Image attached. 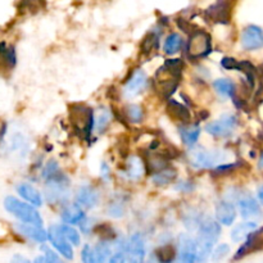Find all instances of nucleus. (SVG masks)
<instances>
[{
  "mask_svg": "<svg viewBox=\"0 0 263 263\" xmlns=\"http://www.w3.org/2000/svg\"><path fill=\"white\" fill-rule=\"evenodd\" d=\"M221 235V225L212 218H205L198 229L197 238V256L198 263H205L211 258L216 243Z\"/></svg>",
  "mask_w": 263,
  "mask_h": 263,
  "instance_id": "obj_1",
  "label": "nucleus"
},
{
  "mask_svg": "<svg viewBox=\"0 0 263 263\" xmlns=\"http://www.w3.org/2000/svg\"><path fill=\"white\" fill-rule=\"evenodd\" d=\"M3 205H4L5 211L13 217L17 218L18 221H21V223L43 226V218L33 205L28 204L13 195H8L3 202Z\"/></svg>",
  "mask_w": 263,
  "mask_h": 263,
  "instance_id": "obj_2",
  "label": "nucleus"
},
{
  "mask_svg": "<svg viewBox=\"0 0 263 263\" xmlns=\"http://www.w3.org/2000/svg\"><path fill=\"white\" fill-rule=\"evenodd\" d=\"M190 164L194 168H217L228 159V156L220 149H195L189 156Z\"/></svg>",
  "mask_w": 263,
  "mask_h": 263,
  "instance_id": "obj_3",
  "label": "nucleus"
},
{
  "mask_svg": "<svg viewBox=\"0 0 263 263\" xmlns=\"http://www.w3.org/2000/svg\"><path fill=\"white\" fill-rule=\"evenodd\" d=\"M71 121L74 130L85 136H90L95 128V116L86 105H73L71 109Z\"/></svg>",
  "mask_w": 263,
  "mask_h": 263,
  "instance_id": "obj_4",
  "label": "nucleus"
},
{
  "mask_svg": "<svg viewBox=\"0 0 263 263\" xmlns=\"http://www.w3.org/2000/svg\"><path fill=\"white\" fill-rule=\"evenodd\" d=\"M45 197L49 203H63L69 194V180L59 172L57 176L45 181Z\"/></svg>",
  "mask_w": 263,
  "mask_h": 263,
  "instance_id": "obj_5",
  "label": "nucleus"
},
{
  "mask_svg": "<svg viewBox=\"0 0 263 263\" xmlns=\"http://www.w3.org/2000/svg\"><path fill=\"white\" fill-rule=\"evenodd\" d=\"M212 50L211 37L204 31H194L186 44V53L190 58L200 59L207 57Z\"/></svg>",
  "mask_w": 263,
  "mask_h": 263,
  "instance_id": "obj_6",
  "label": "nucleus"
},
{
  "mask_svg": "<svg viewBox=\"0 0 263 263\" xmlns=\"http://www.w3.org/2000/svg\"><path fill=\"white\" fill-rule=\"evenodd\" d=\"M48 240L50 241L54 251H55L59 256L63 257L64 259H68V261H72V259H73V247H72L71 243L64 238L63 233H62L61 230V226L53 225L49 228Z\"/></svg>",
  "mask_w": 263,
  "mask_h": 263,
  "instance_id": "obj_7",
  "label": "nucleus"
},
{
  "mask_svg": "<svg viewBox=\"0 0 263 263\" xmlns=\"http://www.w3.org/2000/svg\"><path fill=\"white\" fill-rule=\"evenodd\" d=\"M236 125H238V118H236V116L223 115L221 116L218 120L208 123V125L205 126V131H207L211 136L222 138V136L230 135L234 131V128L236 127Z\"/></svg>",
  "mask_w": 263,
  "mask_h": 263,
  "instance_id": "obj_8",
  "label": "nucleus"
},
{
  "mask_svg": "<svg viewBox=\"0 0 263 263\" xmlns=\"http://www.w3.org/2000/svg\"><path fill=\"white\" fill-rule=\"evenodd\" d=\"M241 46L246 50H258L263 48V30L256 25H249L241 32Z\"/></svg>",
  "mask_w": 263,
  "mask_h": 263,
  "instance_id": "obj_9",
  "label": "nucleus"
},
{
  "mask_svg": "<svg viewBox=\"0 0 263 263\" xmlns=\"http://www.w3.org/2000/svg\"><path fill=\"white\" fill-rule=\"evenodd\" d=\"M238 207L240 216L244 220L253 221V218L262 217L261 205L252 195L243 194L238 197Z\"/></svg>",
  "mask_w": 263,
  "mask_h": 263,
  "instance_id": "obj_10",
  "label": "nucleus"
},
{
  "mask_svg": "<svg viewBox=\"0 0 263 263\" xmlns=\"http://www.w3.org/2000/svg\"><path fill=\"white\" fill-rule=\"evenodd\" d=\"M148 84V76L143 69H135L128 77L127 81L125 82L123 86V94L128 98H134L138 94H140L141 90L145 89Z\"/></svg>",
  "mask_w": 263,
  "mask_h": 263,
  "instance_id": "obj_11",
  "label": "nucleus"
},
{
  "mask_svg": "<svg viewBox=\"0 0 263 263\" xmlns=\"http://www.w3.org/2000/svg\"><path fill=\"white\" fill-rule=\"evenodd\" d=\"M216 218L220 225L231 226L235 222L236 208L233 202L228 199H222L216 205Z\"/></svg>",
  "mask_w": 263,
  "mask_h": 263,
  "instance_id": "obj_12",
  "label": "nucleus"
},
{
  "mask_svg": "<svg viewBox=\"0 0 263 263\" xmlns=\"http://www.w3.org/2000/svg\"><path fill=\"white\" fill-rule=\"evenodd\" d=\"M99 192L95 187L89 186V185H84V186L79 187L76 193V203L80 207L94 208L99 203Z\"/></svg>",
  "mask_w": 263,
  "mask_h": 263,
  "instance_id": "obj_13",
  "label": "nucleus"
},
{
  "mask_svg": "<svg viewBox=\"0 0 263 263\" xmlns=\"http://www.w3.org/2000/svg\"><path fill=\"white\" fill-rule=\"evenodd\" d=\"M15 190H17V194L23 199V202L28 203L33 207L43 205V195L33 185L28 184V182H21L17 185Z\"/></svg>",
  "mask_w": 263,
  "mask_h": 263,
  "instance_id": "obj_14",
  "label": "nucleus"
},
{
  "mask_svg": "<svg viewBox=\"0 0 263 263\" xmlns=\"http://www.w3.org/2000/svg\"><path fill=\"white\" fill-rule=\"evenodd\" d=\"M205 14L215 23H228L231 15V4L228 2L215 3L208 8Z\"/></svg>",
  "mask_w": 263,
  "mask_h": 263,
  "instance_id": "obj_15",
  "label": "nucleus"
},
{
  "mask_svg": "<svg viewBox=\"0 0 263 263\" xmlns=\"http://www.w3.org/2000/svg\"><path fill=\"white\" fill-rule=\"evenodd\" d=\"M15 229L23 238L35 241V243L44 244L48 240V231L44 230L43 226L18 223V225H15Z\"/></svg>",
  "mask_w": 263,
  "mask_h": 263,
  "instance_id": "obj_16",
  "label": "nucleus"
},
{
  "mask_svg": "<svg viewBox=\"0 0 263 263\" xmlns=\"http://www.w3.org/2000/svg\"><path fill=\"white\" fill-rule=\"evenodd\" d=\"M262 238H263V231H256V233L252 234L248 239L243 243V246L238 249V252L234 256V261H239V259L244 258L248 254L253 253L254 251H257L258 248H261L262 246Z\"/></svg>",
  "mask_w": 263,
  "mask_h": 263,
  "instance_id": "obj_17",
  "label": "nucleus"
},
{
  "mask_svg": "<svg viewBox=\"0 0 263 263\" xmlns=\"http://www.w3.org/2000/svg\"><path fill=\"white\" fill-rule=\"evenodd\" d=\"M144 172H145V164H144L143 159L136 156L128 157L125 163L126 177L133 180V181H136V180H140L144 176Z\"/></svg>",
  "mask_w": 263,
  "mask_h": 263,
  "instance_id": "obj_18",
  "label": "nucleus"
},
{
  "mask_svg": "<svg viewBox=\"0 0 263 263\" xmlns=\"http://www.w3.org/2000/svg\"><path fill=\"white\" fill-rule=\"evenodd\" d=\"M61 217L63 220L64 225H74V223H81L86 216H85L82 207L74 203V204L66 205L62 210Z\"/></svg>",
  "mask_w": 263,
  "mask_h": 263,
  "instance_id": "obj_19",
  "label": "nucleus"
},
{
  "mask_svg": "<svg viewBox=\"0 0 263 263\" xmlns=\"http://www.w3.org/2000/svg\"><path fill=\"white\" fill-rule=\"evenodd\" d=\"M256 231V221H246V222H241L239 225H236L235 228H233V230H231V240L234 243H240V241L247 240Z\"/></svg>",
  "mask_w": 263,
  "mask_h": 263,
  "instance_id": "obj_20",
  "label": "nucleus"
},
{
  "mask_svg": "<svg viewBox=\"0 0 263 263\" xmlns=\"http://www.w3.org/2000/svg\"><path fill=\"white\" fill-rule=\"evenodd\" d=\"M167 112L171 115V117L174 118V120L180 121L182 125H187V122H189L190 118H192L189 109H187L184 104L176 102V100H170L168 105H167Z\"/></svg>",
  "mask_w": 263,
  "mask_h": 263,
  "instance_id": "obj_21",
  "label": "nucleus"
},
{
  "mask_svg": "<svg viewBox=\"0 0 263 263\" xmlns=\"http://www.w3.org/2000/svg\"><path fill=\"white\" fill-rule=\"evenodd\" d=\"M180 136L185 145L193 146L197 144L198 139L200 136V128L198 125H182L179 128Z\"/></svg>",
  "mask_w": 263,
  "mask_h": 263,
  "instance_id": "obj_22",
  "label": "nucleus"
},
{
  "mask_svg": "<svg viewBox=\"0 0 263 263\" xmlns=\"http://www.w3.org/2000/svg\"><path fill=\"white\" fill-rule=\"evenodd\" d=\"M182 44H184V40H182L181 35L177 32L170 33L166 37L163 44V51L168 55H174V54L179 53L182 48Z\"/></svg>",
  "mask_w": 263,
  "mask_h": 263,
  "instance_id": "obj_23",
  "label": "nucleus"
},
{
  "mask_svg": "<svg viewBox=\"0 0 263 263\" xmlns=\"http://www.w3.org/2000/svg\"><path fill=\"white\" fill-rule=\"evenodd\" d=\"M152 254L161 263H175L177 259V251L172 246L159 247Z\"/></svg>",
  "mask_w": 263,
  "mask_h": 263,
  "instance_id": "obj_24",
  "label": "nucleus"
},
{
  "mask_svg": "<svg viewBox=\"0 0 263 263\" xmlns=\"http://www.w3.org/2000/svg\"><path fill=\"white\" fill-rule=\"evenodd\" d=\"M176 179V171L174 168H164L162 171L156 172L152 176V182L157 186H164V185H168L171 182H174V180Z\"/></svg>",
  "mask_w": 263,
  "mask_h": 263,
  "instance_id": "obj_25",
  "label": "nucleus"
},
{
  "mask_svg": "<svg viewBox=\"0 0 263 263\" xmlns=\"http://www.w3.org/2000/svg\"><path fill=\"white\" fill-rule=\"evenodd\" d=\"M213 87L220 95L226 98L234 97L235 94V84L229 79H217L213 81Z\"/></svg>",
  "mask_w": 263,
  "mask_h": 263,
  "instance_id": "obj_26",
  "label": "nucleus"
},
{
  "mask_svg": "<svg viewBox=\"0 0 263 263\" xmlns=\"http://www.w3.org/2000/svg\"><path fill=\"white\" fill-rule=\"evenodd\" d=\"M41 252H43V253L39 254V256L33 259V263H64L63 259L61 258V256H59L54 249L49 248V247L43 246L41 247Z\"/></svg>",
  "mask_w": 263,
  "mask_h": 263,
  "instance_id": "obj_27",
  "label": "nucleus"
},
{
  "mask_svg": "<svg viewBox=\"0 0 263 263\" xmlns=\"http://www.w3.org/2000/svg\"><path fill=\"white\" fill-rule=\"evenodd\" d=\"M0 61L9 68H13L17 63V57L13 46H7L4 43L0 44Z\"/></svg>",
  "mask_w": 263,
  "mask_h": 263,
  "instance_id": "obj_28",
  "label": "nucleus"
},
{
  "mask_svg": "<svg viewBox=\"0 0 263 263\" xmlns=\"http://www.w3.org/2000/svg\"><path fill=\"white\" fill-rule=\"evenodd\" d=\"M61 230L63 233L64 238L71 243L72 247H79L81 244V235H80L79 231L71 225H62Z\"/></svg>",
  "mask_w": 263,
  "mask_h": 263,
  "instance_id": "obj_29",
  "label": "nucleus"
},
{
  "mask_svg": "<svg viewBox=\"0 0 263 263\" xmlns=\"http://www.w3.org/2000/svg\"><path fill=\"white\" fill-rule=\"evenodd\" d=\"M126 213V205L121 199L113 200L107 207V215L113 218H121Z\"/></svg>",
  "mask_w": 263,
  "mask_h": 263,
  "instance_id": "obj_30",
  "label": "nucleus"
},
{
  "mask_svg": "<svg viewBox=\"0 0 263 263\" xmlns=\"http://www.w3.org/2000/svg\"><path fill=\"white\" fill-rule=\"evenodd\" d=\"M110 118H112V115H110L109 110L105 109V108L100 109L99 113L95 116V128H97V131H99V133L104 131L107 126L109 125Z\"/></svg>",
  "mask_w": 263,
  "mask_h": 263,
  "instance_id": "obj_31",
  "label": "nucleus"
},
{
  "mask_svg": "<svg viewBox=\"0 0 263 263\" xmlns=\"http://www.w3.org/2000/svg\"><path fill=\"white\" fill-rule=\"evenodd\" d=\"M125 115L127 116L128 120L134 123H140L144 117V110L140 105L138 104H128L125 108Z\"/></svg>",
  "mask_w": 263,
  "mask_h": 263,
  "instance_id": "obj_32",
  "label": "nucleus"
},
{
  "mask_svg": "<svg viewBox=\"0 0 263 263\" xmlns=\"http://www.w3.org/2000/svg\"><path fill=\"white\" fill-rule=\"evenodd\" d=\"M229 254H230V246H228V244H220V246H217L213 249L211 259L215 263H218L222 261V259H225Z\"/></svg>",
  "mask_w": 263,
  "mask_h": 263,
  "instance_id": "obj_33",
  "label": "nucleus"
},
{
  "mask_svg": "<svg viewBox=\"0 0 263 263\" xmlns=\"http://www.w3.org/2000/svg\"><path fill=\"white\" fill-rule=\"evenodd\" d=\"M81 262L82 263H100L98 258L97 253H95L94 247L85 246L81 251Z\"/></svg>",
  "mask_w": 263,
  "mask_h": 263,
  "instance_id": "obj_34",
  "label": "nucleus"
},
{
  "mask_svg": "<svg viewBox=\"0 0 263 263\" xmlns=\"http://www.w3.org/2000/svg\"><path fill=\"white\" fill-rule=\"evenodd\" d=\"M157 43H158V37H157V35L154 32L146 36L145 40L143 41L144 53H149V51H152V49L154 48V45H157Z\"/></svg>",
  "mask_w": 263,
  "mask_h": 263,
  "instance_id": "obj_35",
  "label": "nucleus"
},
{
  "mask_svg": "<svg viewBox=\"0 0 263 263\" xmlns=\"http://www.w3.org/2000/svg\"><path fill=\"white\" fill-rule=\"evenodd\" d=\"M175 189L179 190V192H181V193H189L194 189V184H193L192 181H189V180H185V181L177 182Z\"/></svg>",
  "mask_w": 263,
  "mask_h": 263,
  "instance_id": "obj_36",
  "label": "nucleus"
},
{
  "mask_svg": "<svg viewBox=\"0 0 263 263\" xmlns=\"http://www.w3.org/2000/svg\"><path fill=\"white\" fill-rule=\"evenodd\" d=\"M108 263H127V259H126V254L123 252H117L112 254V257L109 258Z\"/></svg>",
  "mask_w": 263,
  "mask_h": 263,
  "instance_id": "obj_37",
  "label": "nucleus"
},
{
  "mask_svg": "<svg viewBox=\"0 0 263 263\" xmlns=\"http://www.w3.org/2000/svg\"><path fill=\"white\" fill-rule=\"evenodd\" d=\"M92 228H94V220H91V218L85 217L84 221L80 223V229H81L85 234H89L90 231L92 230Z\"/></svg>",
  "mask_w": 263,
  "mask_h": 263,
  "instance_id": "obj_38",
  "label": "nucleus"
},
{
  "mask_svg": "<svg viewBox=\"0 0 263 263\" xmlns=\"http://www.w3.org/2000/svg\"><path fill=\"white\" fill-rule=\"evenodd\" d=\"M238 63L239 62H236L235 59L233 58H223L222 62H221V64H222L223 68L226 69H236V67H238Z\"/></svg>",
  "mask_w": 263,
  "mask_h": 263,
  "instance_id": "obj_39",
  "label": "nucleus"
},
{
  "mask_svg": "<svg viewBox=\"0 0 263 263\" xmlns=\"http://www.w3.org/2000/svg\"><path fill=\"white\" fill-rule=\"evenodd\" d=\"M9 263H33V262L30 261L27 257L22 256V254H13Z\"/></svg>",
  "mask_w": 263,
  "mask_h": 263,
  "instance_id": "obj_40",
  "label": "nucleus"
},
{
  "mask_svg": "<svg viewBox=\"0 0 263 263\" xmlns=\"http://www.w3.org/2000/svg\"><path fill=\"white\" fill-rule=\"evenodd\" d=\"M100 174H102V177H104V179H108V177H109L110 170L107 163H102V166H100Z\"/></svg>",
  "mask_w": 263,
  "mask_h": 263,
  "instance_id": "obj_41",
  "label": "nucleus"
},
{
  "mask_svg": "<svg viewBox=\"0 0 263 263\" xmlns=\"http://www.w3.org/2000/svg\"><path fill=\"white\" fill-rule=\"evenodd\" d=\"M257 198H258L259 203L263 205V185L261 187H259L258 190H257Z\"/></svg>",
  "mask_w": 263,
  "mask_h": 263,
  "instance_id": "obj_42",
  "label": "nucleus"
},
{
  "mask_svg": "<svg viewBox=\"0 0 263 263\" xmlns=\"http://www.w3.org/2000/svg\"><path fill=\"white\" fill-rule=\"evenodd\" d=\"M145 263H161V262H159L158 259L153 256V254H151V257L145 259Z\"/></svg>",
  "mask_w": 263,
  "mask_h": 263,
  "instance_id": "obj_43",
  "label": "nucleus"
},
{
  "mask_svg": "<svg viewBox=\"0 0 263 263\" xmlns=\"http://www.w3.org/2000/svg\"><path fill=\"white\" fill-rule=\"evenodd\" d=\"M258 167L259 168L263 170V153L261 154V158H259V162H258Z\"/></svg>",
  "mask_w": 263,
  "mask_h": 263,
  "instance_id": "obj_44",
  "label": "nucleus"
},
{
  "mask_svg": "<svg viewBox=\"0 0 263 263\" xmlns=\"http://www.w3.org/2000/svg\"><path fill=\"white\" fill-rule=\"evenodd\" d=\"M175 263H193V262H189V261H184V259H179V258H177V259H176V262H175Z\"/></svg>",
  "mask_w": 263,
  "mask_h": 263,
  "instance_id": "obj_45",
  "label": "nucleus"
}]
</instances>
